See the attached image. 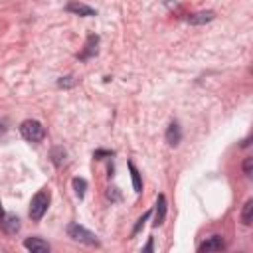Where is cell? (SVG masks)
I'll use <instances>...</instances> for the list:
<instances>
[{"label": "cell", "mask_w": 253, "mask_h": 253, "mask_svg": "<svg viewBox=\"0 0 253 253\" xmlns=\"http://www.w3.org/2000/svg\"><path fill=\"white\" fill-rule=\"evenodd\" d=\"M164 140L168 142V146H178L180 144V140H182V128H180V125L176 121H172L168 125V128L164 132Z\"/></svg>", "instance_id": "cell-9"}, {"label": "cell", "mask_w": 253, "mask_h": 253, "mask_svg": "<svg viewBox=\"0 0 253 253\" xmlns=\"http://www.w3.org/2000/svg\"><path fill=\"white\" fill-rule=\"evenodd\" d=\"M215 18V12L213 10H202V12H192V14H186L184 20L192 26H202V24H208Z\"/></svg>", "instance_id": "cell-7"}, {"label": "cell", "mask_w": 253, "mask_h": 253, "mask_svg": "<svg viewBox=\"0 0 253 253\" xmlns=\"http://www.w3.org/2000/svg\"><path fill=\"white\" fill-rule=\"evenodd\" d=\"M20 134L28 142H42L45 138V126L36 119H26L20 123Z\"/></svg>", "instance_id": "cell-2"}, {"label": "cell", "mask_w": 253, "mask_h": 253, "mask_svg": "<svg viewBox=\"0 0 253 253\" xmlns=\"http://www.w3.org/2000/svg\"><path fill=\"white\" fill-rule=\"evenodd\" d=\"M113 154H115L113 150H103V148H99V150H95V152H93V156H95L97 160H101V158H105V156H107V158H111Z\"/></svg>", "instance_id": "cell-19"}, {"label": "cell", "mask_w": 253, "mask_h": 253, "mask_svg": "<svg viewBox=\"0 0 253 253\" xmlns=\"http://www.w3.org/2000/svg\"><path fill=\"white\" fill-rule=\"evenodd\" d=\"M77 81L73 79V75H65V77H59V81H57V87H61V89H69V87H73Z\"/></svg>", "instance_id": "cell-18"}, {"label": "cell", "mask_w": 253, "mask_h": 253, "mask_svg": "<svg viewBox=\"0 0 253 253\" xmlns=\"http://www.w3.org/2000/svg\"><path fill=\"white\" fill-rule=\"evenodd\" d=\"M65 10H67L69 14H75V16H83V18H91V16H97V10H95V8H91V6H87V4H81L79 0H71V2L65 6Z\"/></svg>", "instance_id": "cell-6"}, {"label": "cell", "mask_w": 253, "mask_h": 253, "mask_svg": "<svg viewBox=\"0 0 253 253\" xmlns=\"http://www.w3.org/2000/svg\"><path fill=\"white\" fill-rule=\"evenodd\" d=\"M97 53H99V36H97V34H89L83 51L77 53V59H79V61H87V59L95 57Z\"/></svg>", "instance_id": "cell-4"}, {"label": "cell", "mask_w": 253, "mask_h": 253, "mask_svg": "<svg viewBox=\"0 0 253 253\" xmlns=\"http://www.w3.org/2000/svg\"><path fill=\"white\" fill-rule=\"evenodd\" d=\"M251 221H253V200L249 198L243 204V210H241V223L243 225H251Z\"/></svg>", "instance_id": "cell-15"}, {"label": "cell", "mask_w": 253, "mask_h": 253, "mask_svg": "<svg viewBox=\"0 0 253 253\" xmlns=\"http://www.w3.org/2000/svg\"><path fill=\"white\" fill-rule=\"evenodd\" d=\"M49 202H51V192L47 188H42L40 192H36L32 196V200H30V210H28L30 219L32 221H40L45 215V211L49 208Z\"/></svg>", "instance_id": "cell-1"}, {"label": "cell", "mask_w": 253, "mask_h": 253, "mask_svg": "<svg viewBox=\"0 0 253 253\" xmlns=\"http://www.w3.org/2000/svg\"><path fill=\"white\" fill-rule=\"evenodd\" d=\"M0 227H2L6 233L14 235V233H18V231H20V219H18L16 215L6 213V215H4V219H2V223H0Z\"/></svg>", "instance_id": "cell-11"}, {"label": "cell", "mask_w": 253, "mask_h": 253, "mask_svg": "<svg viewBox=\"0 0 253 253\" xmlns=\"http://www.w3.org/2000/svg\"><path fill=\"white\" fill-rule=\"evenodd\" d=\"M251 168H253V158L247 156V158L243 160V174H245V176H251Z\"/></svg>", "instance_id": "cell-20"}, {"label": "cell", "mask_w": 253, "mask_h": 253, "mask_svg": "<svg viewBox=\"0 0 253 253\" xmlns=\"http://www.w3.org/2000/svg\"><path fill=\"white\" fill-rule=\"evenodd\" d=\"M221 249H225V239H223V235H211V237H208L206 241H202V243L198 245V251H200V253L221 251Z\"/></svg>", "instance_id": "cell-5"}, {"label": "cell", "mask_w": 253, "mask_h": 253, "mask_svg": "<svg viewBox=\"0 0 253 253\" xmlns=\"http://www.w3.org/2000/svg\"><path fill=\"white\" fill-rule=\"evenodd\" d=\"M164 217H166V198H164V194H160L156 198V204H154V221H152V225L154 227L162 225Z\"/></svg>", "instance_id": "cell-10"}, {"label": "cell", "mask_w": 253, "mask_h": 253, "mask_svg": "<svg viewBox=\"0 0 253 253\" xmlns=\"http://www.w3.org/2000/svg\"><path fill=\"white\" fill-rule=\"evenodd\" d=\"M49 158H51L53 166L59 168V166H63V162H65V158H67V152H65L63 146H53L51 152H49Z\"/></svg>", "instance_id": "cell-12"}, {"label": "cell", "mask_w": 253, "mask_h": 253, "mask_svg": "<svg viewBox=\"0 0 253 253\" xmlns=\"http://www.w3.org/2000/svg\"><path fill=\"white\" fill-rule=\"evenodd\" d=\"M154 249V239L152 237H148V243L142 247V253H146V251H152Z\"/></svg>", "instance_id": "cell-21"}, {"label": "cell", "mask_w": 253, "mask_h": 253, "mask_svg": "<svg viewBox=\"0 0 253 253\" xmlns=\"http://www.w3.org/2000/svg\"><path fill=\"white\" fill-rule=\"evenodd\" d=\"M71 186H73V190H75V196H77L79 200H83V198H85V192H87V180L75 176V178L71 180Z\"/></svg>", "instance_id": "cell-14"}, {"label": "cell", "mask_w": 253, "mask_h": 253, "mask_svg": "<svg viewBox=\"0 0 253 253\" xmlns=\"http://www.w3.org/2000/svg\"><path fill=\"white\" fill-rule=\"evenodd\" d=\"M128 170H130V178H132V188L136 194H140L142 192V178H140V172L136 170L132 160H128Z\"/></svg>", "instance_id": "cell-13"}, {"label": "cell", "mask_w": 253, "mask_h": 253, "mask_svg": "<svg viewBox=\"0 0 253 253\" xmlns=\"http://www.w3.org/2000/svg\"><path fill=\"white\" fill-rule=\"evenodd\" d=\"M4 215H6V213H4V210H2V204H0V223H2V219H4Z\"/></svg>", "instance_id": "cell-22"}, {"label": "cell", "mask_w": 253, "mask_h": 253, "mask_svg": "<svg viewBox=\"0 0 253 253\" xmlns=\"http://www.w3.org/2000/svg\"><path fill=\"white\" fill-rule=\"evenodd\" d=\"M65 231H67V235H69L73 241H79V243H85V245H91V247H101L99 237H97L93 231H89L87 227L79 225V223H69V225L65 227Z\"/></svg>", "instance_id": "cell-3"}, {"label": "cell", "mask_w": 253, "mask_h": 253, "mask_svg": "<svg viewBox=\"0 0 253 253\" xmlns=\"http://www.w3.org/2000/svg\"><path fill=\"white\" fill-rule=\"evenodd\" d=\"M150 215H152V210L144 211V213H142V217H138V221L134 223V227H132V231H130V237H134V235H136V233H138V231L144 227V223L150 219Z\"/></svg>", "instance_id": "cell-16"}, {"label": "cell", "mask_w": 253, "mask_h": 253, "mask_svg": "<svg viewBox=\"0 0 253 253\" xmlns=\"http://www.w3.org/2000/svg\"><path fill=\"white\" fill-rule=\"evenodd\" d=\"M121 190L117 188V186H109L107 188V200H111V202H121Z\"/></svg>", "instance_id": "cell-17"}, {"label": "cell", "mask_w": 253, "mask_h": 253, "mask_svg": "<svg viewBox=\"0 0 253 253\" xmlns=\"http://www.w3.org/2000/svg\"><path fill=\"white\" fill-rule=\"evenodd\" d=\"M24 247L32 253H47L51 249V245L47 241H43L42 237H26L24 239Z\"/></svg>", "instance_id": "cell-8"}]
</instances>
